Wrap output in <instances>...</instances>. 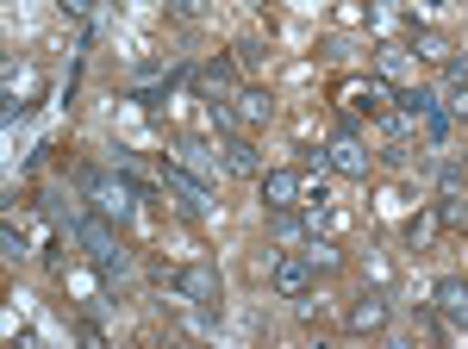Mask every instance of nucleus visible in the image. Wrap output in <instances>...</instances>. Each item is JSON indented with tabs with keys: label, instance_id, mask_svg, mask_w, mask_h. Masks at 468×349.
Here are the masks:
<instances>
[{
	"label": "nucleus",
	"instance_id": "nucleus-6",
	"mask_svg": "<svg viewBox=\"0 0 468 349\" xmlns=\"http://www.w3.org/2000/svg\"><path fill=\"white\" fill-rule=\"evenodd\" d=\"M163 187L176 194V206L187 212V218H200L207 200H213V194H207V181H194V174H181V169H163Z\"/></svg>",
	"mask_w": 468,
	"mask_h": 349
},
{
	"label": "nucleus",
	"instance_id": "nucleus-13",
	"mask_svg": "<svg viewBox=\"0 0 468 349\" xmlns=\"http://www.w3.org/2000/svg\"><path fill=\"white\" fill-rule=\"evenodd\" d=\"M443 88H450V106H468V63H463V57H450V75H443Z\"/></svg>",
	"mask_w": 468,
	"mask_h": 349
},
{
	"label": "nucleus",
	"instance_id": "nucleus-10",
	"mask_svg": "<svg viewBox=\"0 0 468 349\" xmlns=\"http://www.w3.org/2000/svg\"><path fill=\"white\" fill-rule=\"evenodd\" d=\"M437 225H450V231H468V194H463V187H443V206H437Z\"/></svg>",
	"mask_w": 468,
	"mask_h": 349
},
{
	"label": "nucleus",
	"instance_id": "nucleus-12",
	"mask_svg": "<svg viewBox=\"0 0 468 349\" xmlns=\"http://www.w3.org/2000/svg\"><path fill=\"white\" fill-rule=\"evenodd\" d=\"M350 106H356V112L388 106V81H350Z\"/></svg>",
	"mask_w": 468,
	"mask_h": 349
},
{
	"label": "nucleus",
	"instance_id": "nucleus-18",
	"mask_svg": "<svg viewBox=\"0 0 468 349\" xmlns=\"http://www.w3.org/2000/svg\"><path fill=\"white\" fill-rule=\"evenodd\" d=\"M57 6H63V13H88L94 0H57Z\"/></svg>",
	"mask_w": 468,
	"mask_h": 349
},
{
	"label": "nucleus",
	"instance_id": "nucleus-11",
	"mask_svg": "<svg viewBox=\"0 0 468 349\" xmlns=\"http://www.w3.org/2000/svg\"><path fill=\"white\" fill-rule=\"evenodd\" d=\"M225 169L231 174H262V163H256V150L244 138H225Z\"/></svg>",
	"mask_w": 468,
	"mask_h": 349
},
{
	"label": "nucleus",
	"instance_id": "nucleus-1",
	"mask_svg": "<svg viewBox=\"0 0 468 349\" xmlns=\"http://www.w3.org/2000/svg\"><path fill=\"white\" fill-rule=\"evenodd\" d=\"M256 187H262V206L269 212H319L331 194H324V181H313V174H300V169H269V174H256Z\"/></svg>",
	"mask_w": 468,
	"mask_h": 349
},
{
	"label": "nucleus",
	"instance_id": "nucleus-5",
	"mask_svg": "<svg viewBox=\"0 0 468 349\" xmlns=\"http://www.w3.org/2000/svg\"><path fill=\"white\" fill-rule=\"evenodd\" d=\"M324 163H331V169L337 174H368V150H362L356 143V132H350V125H344V132H337V138H331V150H324Z\"/></svg>",
	"mask_w": 468,
	"mask_h": 349
},
{
	"label": "nucleus",
	"instance_id": "nucleus-16",
	"mask_svg": "<svg viewBox=\"0 0 468 349\" xmlns=\"http://www.w3.org/2000/svg\"><path fill=\"white\" fill-rule=\"evenodd\" d=\"M181 163L200 169V174H213V150H207V143H181Z\"/></svg>",
	"mask_w": 468,
	"mask_h": 349
},
{
	"label": "nucleus",
	"instance_id": "nucleus-2",
	"mask_svg": "<svg viewBox=\"0 0 468 349\" xmlns=\"http://www.w3.org/2000/svg\"><path fill=\"white\" fill-rule=\"evenodd\" d=\"M81 194H88V200H94V212H101V218H112V225H125V218H132V187H125V181H112V174L81 169Z\"/></svg>",
	"mask_w": 468,
	"mask_h": 349
},
{
	"label": "nucleus",
	"instance_id": "nucleus-8",
	"mask_svg": "<svg viewBox=\"0 0 468 349\" xmlns=\"http://www.w3.org/2000/svg\"><path fill=\"white\" fill-rule=\"evenodd\" d=\"M388 318H394V306H388V293H362L356 306H350V331H388Z\"/></svg>",
	"mask_w": 468,
	"mask_h": 349
},
{
	"label": "nucleus",
	"instance_id": "nucleus-3",
	"mask_svg": "<svg viewBox=\"0 0 468 349\" xmlns=\"http://www.w3.org/2000/svg\"><path fill=\"white\" fill-rule=\"evenodd\" d=\"M313 275H319V269H313L306 256H275V262H269V280H275V293H282V300H306Z\"/></svg>",
	"mask_w": 468,
	"mask_h": 349
},
{
	"label": "nucleus",
	"instance_id": "nucleus-4",
	"mask_svg": "<svg viewBox=\"0 0 468 349\" xmlns=\"http://www.w3.org/2000/svg\"><path fill=\"white\" fill-rule=\"evenodd\" d=\"M169 287H176L181 300H194L200 312H213V300H218V275L213 269H181V275H169Z\"/></svg>",
	"mask_w": 468,
	"mask_h": 349
},
{
	"label": "nucleus",
	"instance_id": "nucleus-15",
	"mask_svg": "<svg viewBox=\"0 0 468 349\" xmlns=\"http://www.w3.org/2000/svg\"><path fill=\"white\" fill-rule=\"evenodd\" d=\"M306 262H313L319 275H331V269H337V244H319V238H313V249H306Z\"/></svg>",
	"mask_w": 468,
	"mask_h": 349
},
{
	"label": "nucleus",
	"instance_id": "nucleus-9",
	"mask_svg": "<svg viewBox=\"0 0 468 349\" xmlns=\"http://www.w3.org/2000/svg\"><path fill=\"white\" fill-rule=\"evenodd\" d=\"M231 112H238V125H269V119H275V100H269L262 88H244V94L231 100Z\"/></svg>",
	"mask_w": 468,
	"mask_h": 349
},
{
	"label": "nucleus",
	"instance_id": "nucleus-14",
	"mask_svg": "<svg viewBox=\"0 0 468 349\" xmlns=\"http://www.w3.org/2000/svg\"><path fill=\"white\" fill-rule=\"evenodd\" d=\"M412 50H419L425 63H450V44H443L437 32H419V44H412Z\"/></svg>",
	"mask_w": 468,
	"mask_h": 349
},
{
	"label": "nucleus",
	"instance_id": "nucleus-17",
	"mask_svg": "<svg viewBox=\"0 0 468 349\" xmlns=\"http://www.w3.org/2000/svg\"><path fill=\"white\" fill-rule=\"evenodd\" d=\"M431 231H437V218H412V225H406V244L425 249V244H431Z\"/></svg>",
	"mask_w": 468,
	"mask_h": 349
},
{
	"label": "nucleus",
	"instance_id": "nucleus-7",
	"mask_svg": "<svg viewBox=\"0 0 468 349\" xmlns=\"http://www.w3.org/2000/svg\"><path fill=\"white\" fill-rule=\"evenodd\" d=\"M437 318L468 331V280L463 275H443V280H437Z\"/></svg>",
	"mask_w": 468,
	"mask_h": 349
}]
</instances>
